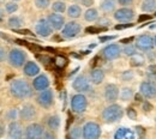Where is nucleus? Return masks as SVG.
Returning a JSON list of instances; mask_svg holds the SVG:
<instances>
[{"label": "nucleus", "mask_w": 156, "mask_h": 139, "mask_svg": "<svg viewBox=\"0 0 156 139\" xmlns=\"http://www.w3.org/2000/svg\"><path fill=\"white\" fill-rule=\"evenodd\" d=\"M132 41H133V37H127V39H122V40H121V43H126V44H127V43H131Z\"/></svg>", "instance_id": "nucleus-56"}, {"label": "nucleus", "mask_w": 156, "mask_h": 139, "mask_svg": "<svg viewBox=\"0 0 156 139\" xmlns=\"http://www.w3.org/2000/svg\"><path fill=\"white\" fill-rule=\"evenodd\" d=\"M154 37H151L150 35H142L139 37H137L136 47L137 49L142 50V52H149L153 49L154 47Z\"/></svg>", "instance_id": "nucleus-9"}, {"label": "nucleus", "mask_w": 156, "mask_h": 139, "mask_svg": "<svg viewBox=\"0 0 156 139\" xmlns=\"http://www.w3.org/2000/svg\"><path fill=\"white\" fill-rule=\"evenodd\" d=\"M20 116L22 120L24 121H33L37 116V110L36 108L30 104V103H27L22 107V109L20 110Z\"/></svg>", "instance_id": "nucleus-14"}, {"label": "nucleus", "mask_w": 156, "mask_h": 139, "mask_svg": "<svg viewBox=\"0 0 156 139\" xmlns=\"http://www.w3.org/2000/svg\"><path fill=\"white\" fill-rule=\"evenodd\" d=\"M37 58H39V60L43 64V65H48V64H51V62L53 61L51 58H48V57H46V55H39Z\"/></svg>", "instance_id": "nucleus-40"}, {"label": "nucleus", "mask_w": 156, "mask_h": 139, "mask_svg": "<svg viewBox=\"0 0 156 139\" xmlns=\"http://www.w3.org/2000/svg\"><path fill=\"white\" fill-rule=\"evenodd\" d=\"M84 19L87 22H96L98 19V11L94 7H90L84 13Z\"/></svg>", "instance_id": "nucleus-26"}, {"label": "nucleus", "mask_w": 156, "mask_h": 139, "mask_svg": "<svg viewBox=\"0 0 156 139\" xmlns=\"http://www.w3.org/2000/svg\"><path fill=\"white\" fill-rule=\"evenodd\" d=\"M114 19L118 22H131V20L135 18V11L132 9H129V7H121L117 10L113 15Z\"/></svg>", "instance_id": "nucleus-11"}, {"label": "nucleus", "mask_w": 156, "mask_h": 139, "mask_svg": "<svg viewBox=\"0 0 156 139\" xmlns=\"http://www.w3.org/2000/svg\"><path fill=\"white\" fill-rule=\"evenodd\" d=\"M103 79H105V72H103V70H101V68H94V70H91V72H90V80H91L93 84L98 85V84H101L103 82Z\"/></svg>", "instance_id": "nucleus-21"}, {"label": "nucleus", "mask_w": 156, "mask_h": 139, "mask_svg": "<svg viewBox=\"0 0 156 139\" xmlns=\"http://www.w3.org/2000/svg\"><path fill=\"white\" fill-rule=\"evenodd\" d=\"M33 88L34 86H31L25 79H15L10 84V92L16 99H30L34 94Z\"/></svg>", "instance_id": "nucleus-1"}, {"label": "nucleus", "mask_w": 156, "mask_h": 139, "mask_svg": "<svg viewBox=\"0 0 156 139\" xmlns=\"http://www.w3.org/2000/svg\"><path fill=\"white\" fill-rule=\"evenodd\" d=\"M16 118H17V109H11V110H9L7 119L9 120H16Z\"/></svg>", "instance_id": "nucleus-43"}, {"label": "nucleus", "mask_w": 156, "mask_h": 139, "mask_svg": "<svg viewBox=\"0 0 156 139\" xmlns=\"http://www.w3.org/2000/svg\"><path fill=\"white\" fill-rule=\"evenodd\" d=\"M119 97L121 99V101L127 102V101H130V99L133 97V90L131 88H122L121 91H120Z\"/></svg>", "instance_id": "nucleus-29"}, {"label": "nucleus", "mask_w": 156, "mask_h": 139, "mask_svg": "<svg viewBox=\"0 0 156 139\" xmlns=\"http://www.w3.org/2000/svg\"><path fill=\"white\" fill-rule=\"evenodd\" d=\"M52 10L54 12H58V13H62L66 11V4L64 1H54L52 4Z\"/></svg>", "instance_id": "nucleus-30"}, {"label": "nucleus", "mask_w": 156, "mask_h": 139, "mask_svg": "<svg viewBox=\"0 0 156 139\" xmlns=\"http://www.w3.org/2000/svg\"><path fill=\"white\" fill-rule=\"evenodd\" d=\"M119 88L115 84H107L105 86V99L108 103H114L119 97Z\"/></svg>", "instance_id": "nucleus-16"}, {"label": "nucleus", "mask_w": 156, "mask_h": 139, "mask_svg": "<svg viewBox=\"0 0 156 139\" xmlns=\"http://www.w3.org/2000/svg\"><path fill=\"white\" fill-rule=\"evenodd\" d=\"M148 58H149L150 60L155 59V52H153V50H149V52H148Z\"/></svg>", "instance_id": "nucleus-54"}, {"label": "nucleus", "mask_w": 156, "mask_h": 139, "mask_svg": "<svg viewBox=\"0 0 156 139\" xmlns=\"http://www.w3.org/2000/svg\"><path fill=\"white\" fill-rule=\"evenodd\" d=\"M122 52H124L125 55H127V57H132V55L137 54V47L136 46H133V44H129V43H127V44L124 47Z\"/></svg>", "instance_id": "nucleus-32"}, {"label": "nucleus", "mask_w": 156, "mask_h": 139, "mask_svg": "<svg viewBox=\"0 0 156 139\" xmlns=\"http://www.w3.org/2000/svg\"><path fill=\"white\" fill-rule=\"evenodd\" d=\"M80 30H82V25L78 22H69L65 23L61 30V36L64 39H73L80 33Z\"/></svg>", "instance_id": "nucleus-5"}, {"label": "nucleus", "mask_w": 156, "mask_h": 139, "mask_svg": "<svg viewBox=\"0 0 156 139\" xmlns=\"http://www.w3.org/2000/svg\"><path fill=\"white\" fill-rule=\"evenodd\" d=\"M135 99H136L137 102H140V101H143V95L139 92V94H136L135 95Z\"/></svg>", "instance_id": "nucleus-55"}, {"label": "nucleus", "mask_w": 156, "mask_h": 139, "mask_svg": "<svg viewBox=\"0 0 156 139\" xmlns=\"http://www.w3.org/2000/svg\"><path fill=\"white\" fill-rule=\"evenodd\" d=\"M117 1L122 6H129V5H131L133 2V0H117Z\"/></svg>", "instance_id": "nucleus-48"}, {"label": "nucleus", "mask_w": 156, "mask_h": 139, "mask_svg": "<svg viewBox=\"0 0 156 139\" xmlns=\"http://www.w3.org/2000/svg\"><path fill=\"white\" fill-rule=\"evenodd\" d=\"M98 26H101V28H107V26H109L111 25V20L108 19V18H106V17H102V18H98Z\"/></svg>", "instance_id": "nucleus-36"}, {"label": "nucleus", "mask_w": 156, "mask_h": 139, "mask_svg": "<svg viewBox=\"0 0 156 139\" xmlns=\"http://www.w3.org/2000/svg\"><path fill=\"white\" fill-rule=\"evenodd\" d=\"M55 64L58 65L59 67H64V66L67 64V60L65 59L64 57H58L57 60H55Z\"/></svg>", "instance_id": "nucleus-39"}, {"label": "nucleus", "mask_w": 156, "mask_h": 139, "mask_svg": "<svg viewBox=\"0 0 156 139\" xmlns=\"http://www.w3.org/2000/svg\"><path fill=\"white\" fill-rule=\"evenodd\" d=\"M53 30L54 29L52 28L51 23L48 22V19H44V18L40 19L35 25V31L41 37H49L53 34Z\"/></svg>", "instance_id": "nucleus-7"}, {"label": "nucleus", "mask_w": 156, "mask_h": 139, "mask_svg": "<svg viewBox=\"0 0 156 139\" xmlns=\"http://www.w3.org/2000/svg\"><path fill=\"white\" fill-rule=\"evenodd\" d=\"M136 130H137V132H138V134H139V136H140V134H144V130H143V127L137 126Z\"/></svg>", "instance_id": "nucleus-57"}, {"label": "nucleus", "mask_w": 156, "mask_h": 139, "mask_svg": "<svg viewBox=\"0 0 156 139\" xmlns=\"http://www.w3.org/2000/svg\"><path fill=\"white\" fill-rule=\"evenodd\" d=\"M70 137L73 139H78V138H80V137H83V128L79 127V126L73 127V128L71 130V132H70Z\"/></svg>", "instance_id": "nucleus-34"}, {"label": "nucleus", "mask_w": 156, "mask_h": 139, "mask_svg": "<svg viewBox=\"0 0 156 139\" xmlns=\"http://www.w3.org/2000/svg\"><path fill=\"white\" fill-rule=\"evenodd\" d=\"M42 138H44V139H54V138H55V134L52 132V130H49V131H44V133H43Z\"/></svg>", "instance_id": "nucleus-42"}, {"label": "nucleus", "mask_w": 156, "mask_h": 139, "mask_svg": "<svg viewBox=\"0 0 156 139\" xmlns=\"http://www.w3.org/2000/svg\"><path fill=\"white\" fill-rule=\"evenodd\" d=\"M122 115H124V110H122L121 106L115 104V103H112L111 106L106 107L102 112V119L107 123L117 122L122 118Z\"/></svg>", "instance_id": "nucleus-2"}, {"label": "nucleus", "mask_w": 156, "mask_h": 139, "mask_svg": "<svg viewBox=\"0 0 156 139\" xmlns=\"http://www.w3.org/2000/svg\"><path fill=\"white\" fill-rule=\"evenodd\" d=\"M6 57H7V54H6V50H5L2 47H0V62H1V61H5Z\"/></svg>", "instance_id": "nucleus-46"}, {"label": "nucleus", "mask_w": 156, "mask_h": 139, "mask_svg": "<svg viewBox=\"0 0 156 139\" xmlns=\"http://www.w3.org/2000/svg\"><path fill=\"white\" fill-rule=\"evenodd\" d=\"M114 39V36H105V37H100V41L101 42H106V41H109V40H113Z\"/></svg>", "instance_id": "nucleus-52"}, {"label": "nucleus", "mask_w": 156, "mask_h": 139, "mask_svg": "<svg viewBox=\"0 0 156 139\" xmlns=\"http://www.w3.org/2000/svg\"><path fill=\"white\" fill-rule=\"evenodd\" d=\"M101 136V127L96 122H87L83 126V138L98 139Z\"/></svg>", "instance_id": "nucleus-6"}, {"label": "nucleus", "mask_w": 156, "mask_h": 139, "mask_svg": "<svg viewBox=\"0 0 156 139\" xmlns=\"http://www.w3.org/2000/svg\"><path fill=\"white\" fill-rule=\"evenodd\" d=\"M150 19V15H142L138 17V22H144V20Z\"/></svg>", "instance_id": "nucleus-51"}, {"label": "nucleus", "mask_w": 156, "mask_h": 139, "mask_svg": "<svg viewBox=\"0 0 156 139\" xmlns=\"http://www.w3.org/2000/svg\"><path fill=\"white\" fill-rule=\"evenodd\" d=\"M154 44H155V47H156V36L154 37Z\"/></svg>", "instance_id": "nucleus-60"}, {"label": "nucleus", "mask_w": 156, "mask_h": 139, "mask_svg": "<svg viewBox=\"0 0 156 139\" xmlns=\"http://www.w3.org/2000/svg\"><path fill=\"white\" fill-rule=\"evenodd\" d=\"M82 15V9L80 6L77 4H73V5H70L69 9H67V16L70 18H73V19H77L80 17Z\"/></svg>", "instance_id": "nucleus-23"}, {"label": "nucleus", "mask_w": 156, "mask_h": 139, "mask_svg": "<svg viewBox=\"0 0 156 139\" xmlns=\"http://www.w3.org/2000/svg\"><path fill=\"white\" fill-rule=\"evenodd\" d=\"M121 54V48L120 46L117 43H112V44H108L107 47L103 48L102 50V55L106 60H115L120 57Z\"/></svg>", "instance_id": "nucleus-10"}, {"label": "nucleus", "mask_w": 156, "mask_h": 139, "mask_svg": "<svg viewBox=\"0 0 156 139\" xmlns=\"http://www.w3.org/2000/svg\"><path fill=\"white\" fill-rule=\"evenodd\" d=\"M155 16H156V11H155Z\"/></svg>", "instance_id": "nucleus-63"}, {"label": "nucleus", "mask_w": 156, "mask_h": 139, "mask_svg": "<svg viewBox=\"0 0 156 139\" xmlns=\"http://www.w3.org/2000/svg\"><path fill=\"white\" fill-rule=\"evenodd\" d=\"M4 19V11H2V9L0 7V22Z\"/></svg>", "instance_id": "nucleus-59"}, {"label": "nucleus", "mask_w": 156, "mask_h": 139, "mask_svg": "<svg viewBox=\"0 0 156 139\" xmlns=\"http://www.w3.org/2000/svg\"><path fill=\"white\" fill-rule=\"evenodd\" d=\"M76 1H82V0H76Z\"/></svg>", "instance_id": "nucleus-62"}, {"label": "nucleus", "mask_w": 156, "mask_h": 139, "mask_svg": "<svg viewBox=\"0 0 156 139\" xmlns=\"http://www.w3.org/2000/svg\"><path fill=\"white\" fill-rule=\"evenodd\" d=\"M7 25L11 28V29H20V26L23 25V19L20 17H17V16H13V17H10L9 20H7Z\"/></svg>", "instance_id": "nucleus-28"}, {"label": "nucleus", "mask_w": 156, "mask_h": 139, "mask_svg": "<svg viewBox=\"0 0 156 139\" xmlns=\"http://www.w3.org/2000/svg\"><path fill=\"white\" fill-rule=\"evenodd\" d=\"M87 107H88V99L82 94V92H78L76 95L72 96L71 99V108L75 113H84L87 110Z\"/></svg>", "instance_id": "nucleus-4"}, {"label": "nucleus", "mask_w": 156, "mask_h": 139, "mask_svg": "<svg viewBox=\"0 0 156 139\" xmlns=\"http://www.w3.org/2000/svg\"><path fill=\"white\" fill-rule=\"evenodd\" d=\"M132 78H133V72H132V71H125V72H122V75H121V79L125 80V82L131 80Z\"/></svg>", "instance_id": "nucleus-38"}, {"label": "nucleus", "mask_w": 156, "mask_h": 139, "mask_svg": "<svg viewBox=\"0 0 156 139\" xmlns=\"http://www.w3.org/2000/svg\"><path fill=\"white\" fill-rule=\"evenodd\" d=\"M34 4L39 10H46L51 6V0H34Z\"/></svg>", "instance_id": "nucleus-33"}, {"label": "nucleus", "mask_w": 156, "mask_h": 139, "mask_svg": "<svg viewBox=\"0 0 156 139\" xmlns=\"http://www.w3.org/2000/svg\"><path fill=\"white\" fill-rule=\"evenodd\" d=\"M23 137V128L20 122L12 121L9 125V138L11 139H20Z\"/></svg>", "instance_id": "nucleus-19"}, {"label": "nucleus", "mask_w": 156, "mask_h": 139, "mask_svg": "<svg viewBox=\"0 0 156 139\" xmlns=\"http://www.w3.org/2000/svg\"><path fill=\"white\" fill-rule=\"evenodd\" d=\"M9 62L12 67L15 68H20L22 66H24L25 64V60H27V54L22 50V49H18V48H13L10 50L9 53Z\"/></svg>", "instance_id": "nucleus-3"}, {"label": "nucleus", "mask_w": 156, "mask_h": 139, "mask_svg": "<svg viewBox=\"0 0 156 139\" xmlns=\"http://www.w3.org/2000/svg\"><path fill=\"white\" fill-rule=\"evenodd\" d=\"M102 30H106V29H105V28H101V26H98V28H96V26H89V28L85 29V31H87L88 34H98V33L102 31Z\"/></svg>", "instance_id": "nucleus-37"}, {"label": "nucleus", "mask_w": 156, "mask_h": 139, "mask_svg": "<svg viewBox=\"0 0 156 139\" xmlns=\"http://www.w3.org/2000/svg\"><path fill=\"white\" fill-rule=\"evenodd\" d=\"M5 9H6V12L7 13H13L18 10V5L16 4V1H11V2H7L5 5Z\"/></svg>", "instance_id": "nucleus-35"}, {"label": "nucleus", "mask_w": 156, "mask_h": 139, "mask_svg": "<svg viewBox=\"0 0 156 139\" xmlns=\"http://www.w3.org/2000/svg\"><path fill=\"white\" fill-rule=\"evenodd\" d=\"M135 134L133 132H131L129 128H125V127H120L118 128V131L114 134V138L115 139H124V138H133Z\"/></svg>", "instance_id": "nucleus-24"}, {"label": "nucleus", "mask_w": 156, "mask_h": 139, "mask_svg": "<svg viewBox=\"0 0 156 139\" xmlns=\"http://www.w3.org/2000/svg\"><path fill=\"white\" fill-rule=\"evenodd\" d=\"M127 116L131 120H136L137 119V113L133 108H129L127 109Z\"/></svg>", "instance_id": "nucleus-41"}, {"label": "nucleus", "mask_w": 156, "mask_h": 139, "mask_svg": "<svg viewBox=\"0 0 156 139\" xmlns=\"http://www.w3.org/2000/svg\"><path fill=\"white\" fill-rule=\"evenodd\" d=\"M5 136V126L2 123H0V138Z\"/></svg>", "instance_id": "nucleus-53"}, {"label": "nucleus", "mask_w": 156, "mask_h": 139, "mask_svg": "<svg viewBox=\"0 0 156 139\" xmlns=\"http://www.w3.org/2000/svg\"><path fill=\"white\" fill-rule=\"evenodd\" d=\"M80 2H82L83 6H85V7H90V6L94 4V0H82Z\"/></svg>", "instance_id": "nucleus-49"}, {"label": "nucleus", "mask_w": 156, "mask_h": 139, "mask_svg": "<svg viewBox=\"0 0 156 139\" xmlns=\"http://www.w3.org/2000/svg\"><path fill=\"white\" fill-rule=\"evenodd\" d=\"M147 78H148L149 82H151V83L156 84V73L155 72H148V73H147Z\"/></svg>", "instance_id": "nucleus-44"}, {"label": "nucleus", "mask_w": 156, "mask_h": 139, "mask_svg": "<svg viewBox=\"0 0 156 139\" xmlns=\"http://www.w3.org/2000/svg\"><path fill=\"white\" fill-rule=\"evenodd\" d=\"M117 6V0H102L100 4V9L105 13H111L115 10Z\"/></svg>", "instance_id": "nucleus-22"}, {"label": "nucleus", "mask_w": 156, "mask_h": 139, "mask_svg": "<svg viewBox=\"0 0 156 139\" xmlns=\"http://www.w3.org/2000/svg\"><path fill=\"white\" fill-rule=\"evenodd\" d=\"M15 31L16 33H18V34H23V35H34L31 31H29V30H20V29H15Z\"/></svg>", "instance_id": "nucleus-50"}, {"label": "nucleus", "mask_w": 156, "mask_h": 139, "mask_svg": "<svg viewBox=\"0 0 156 139\" xmlns=\"http://www.w3.org/2000/svg\"><path fill=\"white\" fill-rule=\"evenodd\" d=\"M43 133H44L43 126H42L41 123L34 122V123H30V125L25 128L24 136H25V138H28V139H36V138H42Z\"/></svg>", "instance_id": "nucleus-8"}, {"label": "nucleus", "mask_w": 156, "mask_h": 139, "mask_svg": "<svg viewBox=\"0 0 156 139\" xmlns=\"http://www.w3.org/2000/svg\"><path fill=\"white\" fill-rule=\"evenodd\" d=\"M142 11L144 12H153L156 10V0H143L140 5Z\"/></svg>", "instance_id": "nucleus-27"}, {"label": "nucleus", "mask_w": 156, "mask_h": 139, "mask_svg": "<svg viewBox=\"0 0 156 139\" xmlns=\"http://www.w3.org/2000/svg\"><path fill=\"white\" fill-rule=\"evenodd\" d=\"M148 71H149V72H155L156 73V65H150V66L148 67Z\"/></svg>", "instance_id": "nucleus-58"}, {"label": "nucleus", "mask_w": 156, "mask_h": 139, "mask_svg": "<svg viewBox=\"0 0 156 139\" xmlns=\"http://www.w3.org/2000/svg\"><path fill=\"white\" fill-rule=\"evenodd\" d=\"M72 88L78 91V92H82V94H84V92H88V91H90V89H91V86H90V80L88 79L85 76H78L76 79L73 80V83H72Z\"/></svg>", "instance_id": "nucleus-12"}, {"label": "nucleus", "mask_w": 156, "mask_h": 139, "mask_svg": "<svg viewBox=\"0 0 156 139\" xmlns=\"http://www.w3.org/2000/svg\"><path fill=\"white\" fill-rule=\"evenodd\" d=\"M139 91L140 94L145 97V99H155L156 97V84L147 80V82H143L139 86Z\"/></svg>", "instance_id": "nucleus-15"}, {"label": "nucleus", "mask_w": 156, "mask_h": 139, "mask_svg": "<svg viewBox=\"0 0 156 139\" xmlns=\"http://www.w3.org/2000/svg\"><path fill=\"white\" fill-rule=\"evenodd\" d=\"M47 19L51 23V25H52V28L54 30H61L64 28V25H65V18L61 15H59L58 12L51 13Z\"/></svg>", "instance_id": "nucleus-17"}, {"label": "nucleus", "mask_w": 156, "mask_h": 139, "mask_svg": "<svg viewBox=\"0 0 156 139\" xmlns=\"http://www.w3.org/2000/svg\"><path fill=\"white\" fill-rule=\"evenodd\" d=\"M47 126L52 131L59 130V127H60V118H59L58 115H51L47 119Z\"/></svg>", "instance_id": "nucleus-25"}, {"label": "nucleus", "mask_w": 156, "mask_h": 139, "mask_svg": "<svg viewBox=\"0 0 156 139\" xmlns=\"http://www.w3.org/2000/svg\"><path fill=\"white\" fill-rule=\"evenodd\" d=\"M33 86L37 91H42L44 89H48V86H49V79H48V77L44 76V75H37L35 77V79L33 80Z\"/></svg>", "instance_id": "nucleus-18"}, {"label": "nucleus", "mask_w": 156, "mask_h": 139, "mask_svg": "<svg viewBox=\"0 0 156 139\" xmlns=\"http://www.w3.org/2000/svg\"><path fill=\"white\" fill-rule=\"evenodd\" d=\"M53 91L52 90H49V89H44V90H42L41 92H40V95L37 96V103H39L40 106L42 107V108H49L52 104H53Z\"/></svg>", "instance_id": "nucleus-13"}, {"label": "nucleus", "mask_w": 156, "mask_h": 139, "mask_svg": "<svg viewBox=\"0 0 156 139\" xmlns=\"http://www.w3.org/2000/svg\"><path fill=\"white\" fill-rule=\"evenodd\" d=\"M151 109H153V104H150L149 102H144V103H143V110L149 112V110H151Z\"/></svg>", "instance_id": "nucleus-47"}, {"label": "nucleus", "mask_w": 156, "mask_h": 139, "mask_svg": "<svg viewBox=\"0 0 156 139\" xmlns=\"http://www.w3.org/2000/svg\"><path fill=\"white\" fill-rule=\"evenodd\" d=\"M12 1H20V0H12Z\"/></svg>", "instance_id": "nucleus-61"}, {"label": "nucleus", "mask_w": 156, "mask_h": 139, "mask_svg": "<svg viewBox=\"0 0 156 139\" xmlns=\"http://www.w3.org/2000/svg\"><path fill=\"white\" fill-rule=\"evenodd\" d=\"M23 73L27 77H36L37 75H40V67L37 66L36 62L34 61H28L24 64L23 66Z\"/></svg>", "instance_id": "nucleus-20"}, {"label": "nucleus", "mask_w": 156, "mask_h": 139, "mask_svg": "<svg viewBox=\"0 0 156 139\" xmlns=\"http://www.w3.org/2000/svg\"><path fill=\"white\" fill-rule=\"evenodd\" d=\"M131 66H135V67H138V66H142L144 64V58L142 55H139L138 53L132 55L131 57V61H130Z\"/></svg>", "instance_id": "nucleus-31"}, {"label": "nucleus", "mask_w": 156, "mask_h": 139, "mask_svg": "<svg viewBox=\"0 0 156 139\" xmlns=\"http://www.w3.org/2000/svg\"><path fill=\"white\" fill-rule=\"evenodd\" d=\"M133 24L132 23H126V24H119V25H115V29L117 30H121V29H126V28H130L132 26Z\"/></svg>", "instance_id": "nucleus-45"}]
</instances>
